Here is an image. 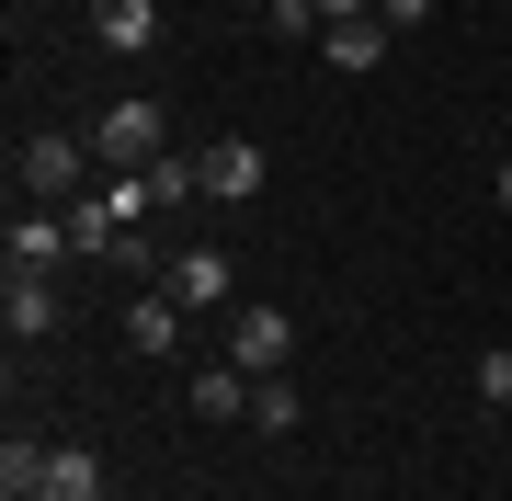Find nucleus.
<instances>
[{
	"label": "nucleus",
	"mask_w": 512,
	"mask_h": 501,
	"mask_svg": "<svg viewBox=\"0 0 512 501\" xmlns=\"http://www.w3.org/2000/svg\"><path fill=\"white\" fill-rule=\"evenodd\" d=\"M194 422H251V376H239L228 353H205V365H194Z\"/></svg>",
	"instance_id": "1a4fd4ad"
},
{
	"label": "nucleus",
	"mask_w": 512,
	"mask_h": 501,
	"mask_svg": "<svg viewBox=\"0 0 512 501\" xmlns=\"http://www.w3.org/2000/svg\"><path fill=\"white\" fill-rule=\"evenodd\" d=\"M490 194H501V217H512V160H501V171H490Z\"/></svg>",
	"instance_id": "a211bd4d"
},
{
	"label": "nucleus",
	"mask_w": 512,
	"mask_h": 501,
	"mask_svg": "<svg viewBox=\"0 0 512 501\" xmlns=\"http://www.w3.org/2000/svg\"><path fill=\"white\" fill-rule=\"evenodd\" d=\"M478 399H490V410H512V342H490V353H478Z\"/></svg>",
	"instance_id": "2eb2a0df"
},
{
	"label": "nucleus",
	"mask_w": 512,
	"mask_h": 501,
	"mask_svg": "<svg viewBox=\"0 0 512 501\" xmlns=\"http://www.w3.org/2000/svg\"><path fill=\"white\" fill-rule=\"evenodd\" d=\"M57 262H80L69 217H35V205H23V217H12V274H57Z\"/></svg>",
	"instance_id": "0eeeda50"
},
{
	"label": "nucleus",
	"mask_w": 512,
	"mask_h": 501,
	"mask_svg": "<svg viewBox=\"0 0 512 501\" xmlns=\"http://www.w3.org/2000/svg\"><path fill=\"white\" fill-rule=\"evenodd\" d=\"M12 183H23V205H80V183H92V137H23V149H12Z\"/></svg>",
	"instance_id": "f03ea898"
},
{
	"label": "nucleus",
	"mask_w": 512,
	"mask_h": 501,
	"mask_svg": "<svg viewBox=\"0 0 512 501\" xmlns=\"http://www.w3.org/2000/svg\"><path fill=\"white\" fill-rule=\"evenodd\" d=\"M160 297H183V308L205 319V308L239 297V274H228V251H171V262H160Z\"/></svg>",
	"instance_id": "20e7f679"
},
{
	"label": "nucleus",
	"mask_w": 512,
	"mask_h": 501,
	"mask_svg": "<svg viewBox=\"0 0 512 501\" xmlns=\"http://www.w3.org/2000/svg\"><path fill=\"white\" fill-rule=\"evenodd\" d=\"M0 319H12V342H46L57 331V274H12L0 285Z\"/></svg>",
	"instance_id": "9d476101"
},
{
	"label": "nucleus",
	"mask_w": 512,
	"mask_h": 501,
	"mask_svg": "<svg viewBox=\"0 0 512 501\" xmlns=\"http://www.w3.org/2000/svg\"><path fill=\"white\" fill-rule=\"evenodd\" d=\"M35 479H46V445L12 433V445H0V501H35Z\"/></svg>",
	"instance_id": "ddd939ff"
},
{
	"label": "nucleus",
	"mask_w": 512,
	"mask_h": 501,
	"mask_svg": "<svg viewBox=\"0 0 512 501\" xmlns=\"http://www.w3.org/2000/svg\"><path fill=\"white\" fill-rule=\"evenodd\" d=\"M217 353H228L239 376H285V365H296V319L251 297V308H228V342H217Z\"/></svg>",
	"instance_id": "7ed1b4c3"
},
{
	"label": "nucleus",
	"mask_w": 512,
	"mask_h": 501,
	"mask_svg": "<svg viewBox=\"0 0 512 501\" xmlns=\"http://www.w3.org/2000/svg\"><path fill=\"white\" fill-rule=\"evenodd\" d=\"M35 501H103V456H92V445H46Z\"/></svg>",
	"instance_id": "9b49d317"
},
{
	"label": "nucleus",
	"mask_w": 512,
	"mask_h": 501,
	"mask_svg": "<svg viewBox=\"0 0 512 501\" xmlns=\"http://www.w3.org/2000/svg\"><path fill=\"white\" fill-rule=\"evenodd\" d=\"M160 12H171V0H92V35L114 57H148V46H160Z\"/></svg>",
	"instance_id": "423d86ee"
},
{
	"label": "nucleus",
	"mask_w": 512,
	"mask_h": 501,
	"mask_svg": "<svg viewBox=\"0 0 512 501\" xmlns=\"http://www.w3.org/2000/svg\"><path fill=\"white\" fill-rule=\"evenodd\" d=\"M251 433H296V376H251Z\"/></svg>",
	"instance_id": "4468645a"
},
{
	"label": "nucleus",
	"mask_w": 512,
	"mask_h": 501,
	"mask_svg": "<svg viewBox=\"0 0 512 501\" xmlns=\"http://www.w3.org/2000/svg\"><path fill=\"white\" fill-rule=\"evenodd\" d=\"M376 12V0H319V35H330V23H365Z\"/></svg>",
	"instance_id": "f3484780"
},
{
	"label": "nucleus",
	"mask_w": 512,
	"mask_h": 501,
	"mask_svg": "<svg viewBox=\"0 0 512 501\" xmlns=\"http://www.w3.org/2000/svg\"><path fill=\"white\" fill-rule=\"evenodd\" d=\"M387 12V35H421V23H433V0H376Z\"/></svg>",
	"instance_id": "dca6fc26"
},
{
	"label": "nucleus",
	"mask_w": 512,
	"mask_h": 501,
	"mask_svg": "<svg viewBox=\"0 0 512 501\" xmlns=\"http://www.w3.org/2000/svg\"><path fill=\"white\" fill-rule=\"evenodd\" d=\"M183 297H160V285H148V297H126V319H114V331H126V353H148V365H160V353H183Z\"/></svg>",
	"instance_id": "39448f33"
},
{
	"label": "nucleus",
	"mask_w": 512,
	"mask_h": 501,
	"mask_svg": "<svg viewBox=\"0 0 512 501\" xmlns=\"http://www.w3.org/2000/svg\"><path fill=\"white\" fill-rule=\"evenodd\" d=\"M92 160H103V171H160V160H171V114H160V103H137V92H126V103H103Z\"/></svg>",
	"instance_id": "f257e3e1"
},
{
	"label": "nucleus",
	"mask_w": 512,
	"mask_h": 501,
	"mask_svg": "<svg viewBox=\"0 0 512 501\" xmlns=\"http://www.w3.org/2000/svg\"><path fill=\"white\" fill-rule=\"evenodd\" d=\"M194 171H205V194H217V205H251V194H262V149H251V137H217Z\"/></svg>",
	"instance_id": "6e6552de"
},
{
	"label": "nucleus",
	"mask_w": 512,
	"mask_h": 501,
	"mask_svg": "<svg viewBox=\"0 0 512 501\" xmlns=\"http://www.w3.org/2000/svg\"><path fill=\"white\" fill-rule=\"evenodd\" d=\"M319 57H330V69H376V57H387V12H365V23H330V35H319Z\"/></svg>",
	"instance_id": "f8f14e48"
}]
</instances>
